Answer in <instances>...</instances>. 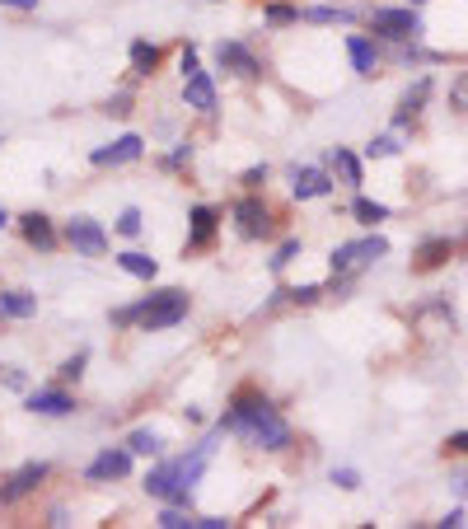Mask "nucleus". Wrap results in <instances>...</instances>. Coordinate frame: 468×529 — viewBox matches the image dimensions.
<instances>
[{
  "label": "nucleus",
  "instance_id": "nucleus-32",
  "mask_svg": "<svg viewBox=\"0 0 468 529\" xmlns=\"http://www.w3.org/2000/svg\"><path fill=\"white\" fill-rule=\"evenodd\" d=\"M192 155H197V146H192V141H178L169 155L159 159V169H164V174H178V169H187V164H192Z\"/></svg>",
  "mask_w": 468,
  "mask_h": 529
},
{
  "label": "nucleus",
  "instance_id": "nucleus-35",
  "mask_svg": "<svg viewBox=\"0 0 468 529\" xmlns=\"http://www.w3.org/2000/svg\"><path fill=\"white\" fill-rule=\"evenodd\" d=\"M178 71H183V80L202 71V52L192 47V43H183V52H178Z\"/></svg>",
  "mask_w": 468,
  "mask_h": 529
},
{
  "label": "nucleus",
  "instance_id": "nucleus-16",
  "mask_svg": "<svg viewBox=\"0 0 468 529\" xmlns=\"http://www.w3.org/2000/svg\"><path fill=\"white\" fill-rule=\"evenodd\" d=\"M426 99H431V75H417V80L403 90L398 108H394V131H407L412 122H417V113L426 108Z\"/></svg>",
  "mask_w": 468,
  "mask_h": 529
},
{
  "label": "nucleus",
  "instance_id": "nucleus-44",
  "mask_svg": "<svg viewBox=\"0 0 468 529\" xmlns=\"http://www.w3.org/2000/svg\"><path fill=\"white\" fill-rule=\"evenodd\" d=\"M0 5H5V10H24V14H29V10H38V0H0Z\"/></svg>",
  "mask_w": 468,
  "mask_h": 529
},
{
  "label": "nucleus",
  "instance_id": "nucleus-1",
  "mask_svg": "<svg viewBox=\"0 0 468 529\" xmlns=\"http://www.w3.org/2000/svg\"><path fill=\"white\" fill-rule=\"evenodd\" d=\"M220 427L230 436H239L244 445H253V450H267V455H277L291 445V422L272 408L267 394H258V389H239L225 408V417H220Z\"/></svg>",
  "mask_w": 468,
  "mask_h": 529
},
{
  "label": "nucleus",
  "instance_id": "nucleus-21",
  "mask_svg": "<svg viewBox=\"0 0 468 529\" xmlns=\"http://www.w3.org/2000/svg\"><path fill=\"white\" fill-rule=\"evenodd\" d=\"M323 295H328V286H323V282H305V286H277V291H272V300L263 304V314L282 310V304H319Z\"/></svg>",
  "mask_w": 468,
  "mask_h": 529
},
{
  "label": "nucleus",
  "instance_id": "nucleus-12",
  "mask_svg": "<svg viewBox=\"0 0 468 529\" xmlns=\"http://www.w3.org/2000/svg\"><path fill=\"white\" fill-rule=\"evenodd\" d=\"M14 226H19L24 244L38 248V254H57V244L66 239L57 226H52V216H47V211H24V216L14 220Z\"/></svg>",
  "mask_w": 468,
  "mask_h": 529
},
{
  "label": "nucleus",
  "instance_id": "nucleus-42",
  "mask_svg": "<svg viewBox=\"0 0 468 529\" xmlns=\"http://www.w3.org/2000/svg\"><path fill=\"white\" fill-rule=\"evenodd\" d=\"M108 113H113V118H127V113H131V94H113V99H108Z\"/></svg>",
  "mask_w": 468,
  "mask_h": 529
},
{
  "label": "nucleus",
  "instance_id": "nucleus-38",
  "mask_svg": "<svg viewBox=\"0 0 468 529\" xmlns=\"http://www.w3.org/2000/svg\"><path fill=\"white\" fill-rule=\"evenodd\" d=\"M450 108H459V113H468V71L450 85Z\"/></svg>",
  "mask_w": 468,
  "mask_h": 529
},
{
  "label": "nucleus",
  "instance_id": "nucleus-5",
  "mask_svg": "<svg viewBox=\"0 0 468 529\" xmlns=\"http://www.w3.org/2000/svg\"><path fill=\"white\" fill-rule=\"evenodd\" d=\"M389 258V239L384 235H361V239H347L338 244L333 254H328V263H333V272H347V276H361L370 263Z\"/></svg>",
  "mask_w": 468,
  "mask_h": 529
},
{
  "label": "nucleus",
  "instance_id": "nucleus-39",
  "mask_svg": "<svg viewBox=\"0 0 468 529\" xmlns=\"http://www.w3.org/2000/svg\"><path fill=\"white\" fill-rule=\"evenodd\" d=\"M468 524V515H463V506H454V511H445V515H440L435 520V529H463Z\"/></svg>",
  "mask_w": 468,
  "mask_h": 529
},
{
  "label": "nucleus",
  "instance_id": "nucleus-24",
  "mask_svg": "<svg viewBox=\"0 0 468 529\" xmlns=\"http://www.w3.org/2000/svg\"><path fill=\"white\" fill-rule=\"evenodd\" d=\"M118 267L127 276H136V282H155V276H159V263L150 254H141V248H127V254H118Z\"/></svg>",
  "mask_w": 468,
  "mask_h": 529
},
{
  "label": "nucleus",
  "instance_id": "nucleus-31",
  "mask_svg": "<svg viewBox=\"0 0 468 529\" xmlns=\"http://www.w3.org/2000/svg\"><path fill=\"white\" fill-rule=\"evenodd\" d=\"M85 366H90V347H80V351H71L62 366H57V384H80V375H85Z\"/></svg>",
  "mask_w": 468,
  "mask_h": 529
},
{
  "label": "nucleus",
  "instance_id": "nucleus-46",
  "mask_svg": "<svg viewBox=\"0 0 468 529\" xmlns=\"http://www.w3.org/2000/svg\"><path fill=\"white\" fill-rule=\"evenodd\" d=\"M5 226H10V211H5V207H0V230H5Z\"/></svg>",
  "mask_w": 468,
  "mask_h": 529
},
{
  "label": "nucleus",
  "instance_id": "nucleus-11",
  "mask_svg": "<svg viewBox=\"0 0 468 529\" xmlns=\"http://www.w3.org/2000/svg\"><path fill=\"white\" fill-rule=\"evenodd\" d=\"M220 220H225V216H220L215 207H206V202H197V207L187 211V244H183L187 254H206V248H215Z\"/></svg>",
  "mask_w": 468,
  "mask_h": 529
},
{
  "label": "nucleus",
  "instance_id": "nucleus-41",
  "mask_svg": "<svg viewBox=\"0 0 468 529\" xmlns=\"http://www.w3.org/2000/svg\"><path fill=\"white\" fill-rule=\"evenodd\" d=\"M445 450L450 455H468V431H450L445 436Z\"/></svg>",
  "mask_w": 468,
  "mask_h": 529
},
{
  "label": "nucleus",
  "instance_id": "nucleus-26",
  "mask_svg": "<svg viewBox=\"0 0 468 529\" xmlns=\"http://www.w3.org/2000/svg\"><path fill=\"white\" fill-rule=\"evenodd\" d=\"M291 24H300V5H291V0H267L263 5V29H291Z\"/></svg>",
  "mask_w": 468,
  "mask_h": 529
},
{
  "label": "nucleus",
  "instance_id": "nucleus-19",
  "mask_svg": "<svg viewBox=\"0 0 468 529\" xmlns=\"http://www.w3.org/2000/svg\"><path fill=\"white\" fill-rule=\"evenodd\" d=\"M127 66H131L136 80H150V75L164 66L159 43H150V38H131V47H127Z\"/></svg>",
  "mask_w": 468,
  "mask_h": 529
},
{
  "label": "nucleus",
  "instance_id": "nucleus-37",
  "mask_svg": "<svg viewBox=\"0 0 468 529\" xmlns=\"http://www.w3.org/2000/svg\"><path fill=\"white\" fill-rule=\"evenodd\" d=\"M263 183H267V164H249V169L239 174V188H244V192H258Z\"/></svg>",
  "mask_w": 468,
  "mask_h": 529
},
{
  "label": "nucleus",
  "instance_id": "nucleus-18",
  "mask_svg": "<svg viewBox=\"0 0 468 529\" xmlns=\"http://www.w3.org/2000/svg\"><path fill=\"white\" fill-rule=\"evenodd\" d=\"M454 258V239L450 235H435V239H422L417 254H412V272H435Z\"/></svg>",
  "mask_w": 468,
  "mask_h": 529
},
{
  "label": "nucleus",
  "instance_id": "nucleus-34",
  "mask_svg": "<svg viewBox=\"0 0 468 529\" xmlns=\"http://www.w3.org/2000/svg\"><path fill=\"white\" fill-rule=\"evenodd\" d=\"M328 483H333V487H342V492H356V487H361V468L338 464L333 473H328Z\"/></svg>",
  "mask_w": 468,
  "mask_h": 529
},
{
  "label": "nucleus",
  "instance_id": "nucleus-3",
  "mask_svg": "<svg viewBox=\"0 0 468 529\" xmlns=\"http://www.w3.org/2000/svg\"><path fill=\"white\" fill-rule=\"evenodd\" d=\"M366 24H370V34L384 38V43H417L426 34L417 5H375L366 14Z\"/></svg>",
  "mask_w": 468,
  "mask_h": 529
},
{
  "label": "nucleus",
  "instance_id": "nucleus-20",
  "mask_svg": "<svg viewBox=\"0 0 468 529\" xmlns=\"http://www.w3.org/2000/svg\"><path fill=\"white\" fill-rule=\"evenodd\" d=\"M328 169H333V178H342V188H361L366 183V159L347 150V146H333V155H328Z\"/></svg>",
  "mask_w": 468,
  "mask_h": 529
},
{
  "label": "nucleus",
  "instance_id": "nucleus-8",
  "mask_svg": "<svg viewBox=\"0 0 468 529\" xmlns=\"http://www.w3.org/2000/svg\"><path fill=\"white\" fill-rule=\"evenodd\" d=\"M62 235H66V244L75 248L80 258H103V254H108V244H113V239H108V230L99 226L94 216H71Z\"/></svg>",
  "mask_w": 468,
  "mask_h": 529
},
{
  "label": "nucleus",
  "instance_id": "nucleus-29",
  "mask_svg": "<svg viewBox=\"0 0 468 529\" xmlns=\"http://www.w3.org/2000/svg\"><path fill=\"white\" fill-rule=\"evenodd\" d=\"M398 150H403L398 131H379V136H370V141H366V159H394Z\"/></svg>",
  "mask_w": 468,
  "mask_h": 529
},
{
  "label": "nucleus",
  "instance_id": "nucleus-45",
  "mask_svg": "<svg viewBox=\"0 0 468 529\" xmlns=\"http://www.w3.org/2000/svg\"><path fill=\"white\" fill-rule=\"evenodd\" d=\"M454 492H459V496L468 501V473H459V478H454Z\"/></svg>",
  "mask_w": 468,
  "mask_h": 529
},
{
  "label": "nucleus",
  "instance_id": "nucleus-33",
  "mask_svg": "<svg viewBox=\"0 0 468 529\" xmlns=\"http://www.w3.org/2000/svg\"><path fill=\"white\" fill-rule=\"evenodd\" d=\"M118 235H122V239H141V235H146V216L136 211V207H127V211L118 216Z\"/></svg>",
  "mask_w": 468,
  "mask_h": 529
},
{
  "label": "nucleus",
  "instance_id": "nucleus-25",
  "mask_svg": "<svg viewBox=\"0 0 468 529\" xmlns=\"http://www.w3.org/2000/svg\"><path fill=\"white\" fill-rule=\"evenodd\" d=\"M351 220H356V226H366V230H375L379 220H389V207L366 197V192H356V197H351Z\"/></svg>",
  "mask_w": 468,
  "mask_h": 529
},
{
  "label": "nucleus",
  "instance_id": "nucleus-15",
  "mask_svg": "<svg viewBox=\"0 0 468 529\" xmlns=\"http://www.w3.org/2000/svg\"><path fill=\"white\" fill-rule=\"evenodd\" d=\"M347 62H351V71L361 75V80H370V75H379V66H384V52H379V38H370V34H347Z\"/></svg>",
  "mask_w": 468,
  "mask_h": 529
},
{
  "label": "nucleus",
  "instance_id": "nucleus-22",
  "mask_svg": "<svg viewBox=\"0 0 468 529\" xmlns=\"http://www.w3.org/2000/svg\"><path fill=\"white\" fill-rule=\"evenodd\" d=\"M300 24H319V29H333V24H356V10L338 5V0H319V5H305L300 10Z\"/></svg>",
  "mask_w": 468,
  "mask_h": 529
},
{
  "label": "nucleus",
  "instance_id": "nucleus-27",
  "mask_svg": "<svg viewBox=\"0 0 468 529\" xmlns=\"http://www.w3.org/2000/svg\"><path fill=\"white\" fill-rule=\"evenodd\" d=\"M394 62L398 66H435V62H445V57H440V52H426L422 38H417V43H394Z\"/></svg>",
  "mask_w": 468,
  "mask_h": 529
},
{
  "label": "nucleus",
  "instance_id": "nucleus-4",
  "mask_svg": "<svg viewBox=\"0 0 468 529\" xmlns=\"http://www.w3.org/2000/svg\"><path fill=\"white\" fill-rule=\"evenodd\" d=\"M230 220H234V235L249 239V244L277 235V216H272V207L258 197V192H244V197L230 207Z\"/></svg>",
  "mask_w": 468,
  "mask_h": 529
},
{
  "label": "nucleus",
  "instance_id": "nucleus-23",
  "mask_svg": "<svg viewBox=\"0 0 468 529\" xmlns=\"http://www.w3.org/2000/svg\"><path fill=\"white\" fill-rule=\"evenodd\" d=\"M33 314H38V295L33 291H24V286L0 291V319H5V323H24V319H33Z\"/></svg>",
  "mask_w": 468,
  "mask_h": 529
},
{
  "label": "nucleus",
  "instance_id": "nucleus-14",
  "mask_svg": "<svg viewBox=\"0 0 468 529\" xmlns=\"http://www.w3.org/2000/svg\"><path fill=\"white\" fill-rule=\"evenodd\" d=\"M215 66L230 71V75H244V80H258V75H263V62H258L239 38H220V43H215Z\"/></svg>",
  "mask_w": 468,
  "mask_h": 529
},
{
  "label": "nucleus",
  "instance_id": "nucleus-43",
  "mask_svg": "<svg viewBox=\"0 0 468 529\" xmlns=\"http://www.w3.org/2000/svg\"><path fill=\"white\" fill-rule=\"evenodd\" d=\"M47 524H71V511H66V506H52V511H47Z\"/></svg>",
  "mask_w": 468,
  "mask_h": 529
},
{
  "label": "nucleus",
  "instance_id": "nucleus-13",
  "mask_svg": "<svg viewBox=\"0 0 468 529\" xmlns=\"http://www.w3.org/2000/svg\"><path fill=\"white\" fill-rule=\"evenodd\" d=\"M24 408L33 417H71L75 412V394L66 384H47V389H29L24 394Z\"/></svg>",
  "mask_w": 468,
  "mask_h": 529
},
{
  "label": "nucleus",
  "instance_id": "nucleus-40",
  "mask_svg": "<svg viewBox=\"0 0 468 529\" xmlns=\"http://www.w3.org/2000/svg\"><path fill=\"white\" fill-rule=\"evenodd\" d=\"M234 520H225V515H192V529H230Z\"/></svg>",
  "mask_w": 468,
  "mask_h": 529
},
{
  "label": "nucleus",
  "instance_id": "nucleus-30",
  "mask_svg": "<svg viewBox=\"0 0 468 529\" xmlns=\"http://www.w3.org/2000/svg\"><path fill=\"white\" fill-rule=\"evenodd\" d=\"M300 248H305V244H300L295 235H291V239H282L277 248H272V258H267V272H277V276H282V272L300 258Z\"/></svg>",
  "mask_w": 468,
  "mask_h": 529
},
{
  "label": "nucleus",
  "instance_id": "nucleus-9",
  "mask_svg": "<svg viewBox=\"0 0 468 529\" xmlns=\"http://www.w3.org/2000/svg\"><path fill=\"white\" fill-rule=\"evenodd\" d=\"M141 155H146V136L141 131H122L118 141L90 150V164H94V169H122V164H136Z\"/></svg>",
  "mask_w": 468,
  "mask_h": 529
},
{
  "label": "nucleus",
  "instance_id": "nucleus-17",
  "mask_svg": "<svg viewBox=\"0 0 468 529\" xmlns=\"http://www.w3.org/2000/svg\"><path fill=\"white\" fill-rule=\"evenodd\" d=\"M215 103H220V90H215L211 71H197V75L183 80V108H192V113H215Z\"/></svg>",
  "mask_w": 468,
  "mask_h": 529
},
{
  "label": "nucleus",
  "instance_id": "nucleus-6",
  "mask_svg": "<svg viewBox=\"0 0 468 529\" xmlns=\"http://www.w3.org/2000/svg\"><path fill=\"white\" fill-rule=\"evenodd\" d=\"M131 468H136V455H131V445H103V450L85 464V483H127L131 478Z\"/></svg>",
  "mask_w": 468,
  "mask_h": 529
},
{
  "label": "nucleus",
  "instance_id": "nucleus-2",
  "mask_svg": "<svg viewBox=\"0 0 468 529\" xmlns=\"http://www.w3.org/2000/svg\"><path fill=\"white\" fill-rule=\"evenodd\" d=\"M192 314V295L178 291V286H164V291H150L136 304H122V310L108 314L113 328H136V332H164V328H178L183 319Z\"/></svg>",
  "mask_w": 468,
  "mask_h": 529
},
{
  "label": "nucleus",
  "instance_id": "nucleus-47",
  "mask_svg": "<svg viewBox=\"0 0 468 529\" xmlns=\"http://www.w3.org/2000/svg\"><path fill=\"white\" fill-rule=\"evenodd\" d=\"M407 5H431V0H407Z\"/></svg>",
  "mask_w": 468,
  "mask_h": 529
},
{
  "label": "nucleus",
  "instance_id": "nucleus-10",
  "mask_svg": "<svg viewBox=\"0 0 468 529\" xmlns=\"http://www.w3.org/2000/svg\"><path fill=\"white\" fill-rule=\"evenodd\" d=\"M338 178L323 169V164H295L291 169V197L295 202H314V197H333Z\"/></svg>",
  "mask_w": 468,
  "mask_h": 529
},
{
  "label": "nucleus",
  "instance_id": "nucleus-7",
  "mask_svg": "<svg viewBox=\"0 0 468 529\" xmlns=\"http://www.w3.org/2000/svg\"><path fill=\"white\" fill-rule=\"evenodd\" d=\"M47 478H52V464H47V459L19 464L10 478H0V506H19V501H24V496H33Z\"/></svg>",
  "mask_w": 468,
  "mask_h": 529
},
{
  "label": "nucleus",
  "instance_id": "nucleus-28",
  "mask_svg": "<svg viewBox=\"0 0 468 529\" xmlns=\"http://www.w3.org/2000/svg\"><path fill=\"white\" fill-rule=\"evenodd\" d=\"M127 445H131V455H141V459L164 455V440H159V431H150V427H136V431H127Z\"/></svg>",
  "mask_w": 468,
  "mask_h": 529
},
{
  "label": "nucleus",
  "instance_id": "nucleus-36",
  "mask_svg": "<svg viewBox=\"0 0 468 529\" xmlns=\"http://www.w3.org/2000/svg\"><path fill=\"white\" fill-rule=\"evenodd\" d=\"M0 384L14 389V394H29V375H24L19 366H0Z\"/></svg>",
  "mask_w": 468,
  "mask_h": 529
}]
</instances>
